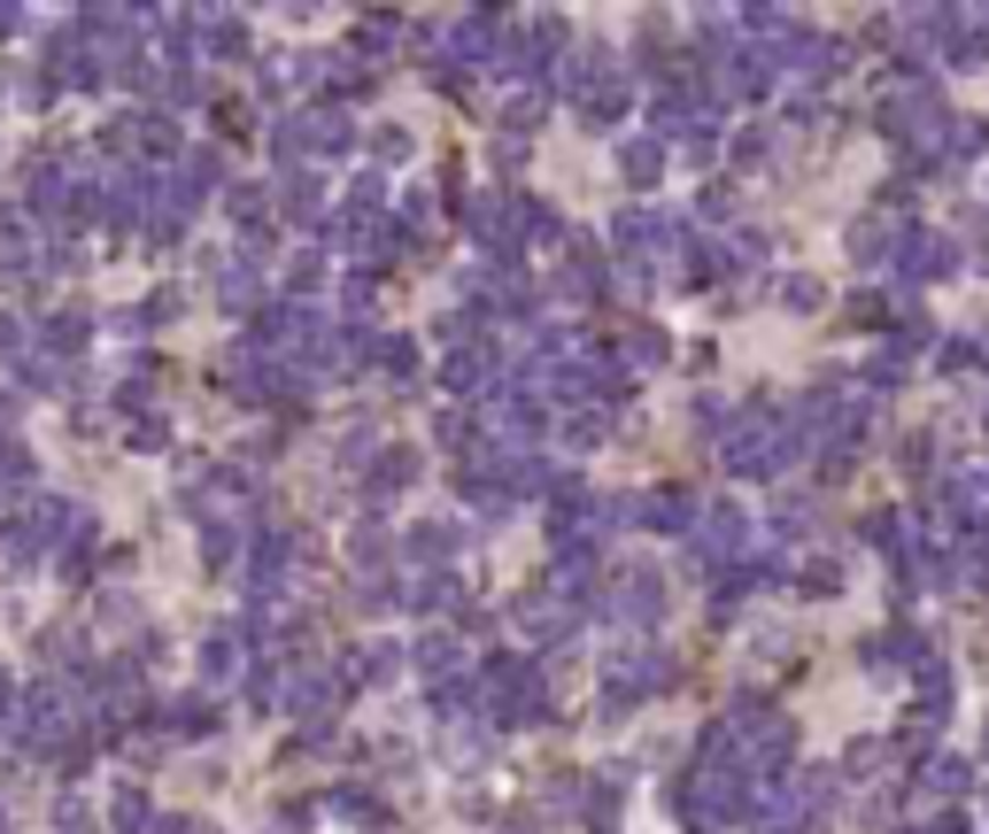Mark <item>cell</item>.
I'll return each mask as SVG.
<instances>
[{
	"label": "cell",
	"mask_w": 989,
	"mask_h": 834,
	"mask_svg": "<svg viewBox=\"0 0 989 834\" xmlns=\"http://www.w3.org/2000/svg\"><path fill=\"white\" fill-rule=\"evenodd\" d=\"M951 240L943 232H920V240H905V279H936V271H951Z\"/></svg>",
	"instance_id": "cell-1"
},
{
	"label": "cell",
	"mask_w": 989,
	"mask_h": 834,
	"mask_svg": "<svg viewBox=\"0 0 989 834\" xmlns=\"http://www.w3.org/2000/svg\"><path fill=\"white\" fill-rule=\"evenodd\" d=\"M967 781H975L967 757H936V765H928V788H943V796H967Z\"/></svg>",
	"instance_id": "cell-2"
},
{
	"label": "cell",
	"mask_w": 989,
	"mask_h": 834,
	"mask_svg": "<svg viewBox=\"0 0 989 834\" xmlns=\"http://www.w3.org/2000/svg\"><path fill=\"white\" fill-rule=\"evenodd\" d=\"M936 834H967V820H943V827H936Z\"/></svg>",
	"instance_id": "cell-3"
}]
</instances>
